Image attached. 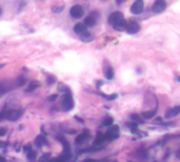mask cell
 I'll return each instance as SVG.
<instances>
[{
    "mask_svg": "<svg viewBox=\"0 0 180 162\" xmlns=\"http://www.w3.org/2000/svg\"><path fill=\"white\" fill-rule=\"evenodd\" d=\"M70 14L73 18H75V19H80V18H82L83 15H84V10H83V8L81 6V5L75 4L71 8Z\"/></svg>",
    "mask_w": 180,
    "mask_h": 162,
    "instance_id": "2",
    "label": "cell"
},
{
    "mask_svg": "<svg viewBox=\"0 0 180 162\" xmlns=\"http://www.w3.org/2000/svg\"><path fill=\"white\" fill-rule=\"evenodd\" d=\"M6 133H8V130H6L5 127H0V137L5 136V135H6Z\"/></svg>",
    "mask_w": 180,
    "mask_h": 162,
    "instance_id": "25",
    "label": "cell"
},
{
    "mask_svg": "<svg viewBox=\"0 0 180 162\" xmlns=\"http://www.w3.org/2000/svg\"><path fill=\"white\" fill-rule=\"evenodd\" d=\"M39 86H40L39 81H32V82L29 84V86L25 88V92H26V93H32V92H34L35 90H37Z\"/></svg>",
    "mask_w": 180,
    "mask_h": 162,
    "instance_id": "15",
    "label": "cell"
},
{
    "mask_svg": "<svg viewBox=\"0 0 180 162\" xmlns=\"http://www.w3.org/2000/svg\"><path fill=\"white\" fill-rule=\"evenodd\" d=\"M139 29H140V26L137 23V21H135V20H131L130 22L128 23L126 31H128L129 34H136V33L139 31Z\"/></svg>",
    "mask_w": 180,
    "mask_h": 162,
    "instance_id": "9",
    "label": "cell"
},
{
    "mask_svg": "<svg viewBox=\"0 0 180 162\" xmlns=\"http://www.w3.org/2000/svg\"><path fill=\"white\" fill-rule=\"evenodd\" d=\"M31 150H32V146H31L30 144L26 145V146H24V151H25V152H26V153H28L29 151H31Z\"/></svg>",
    "mask_w": 180,
    "mask_h": 162,
    "instance_id": "29",
    "label": "cell"
},
{
    "mask_svg": "<svg viewBox=\"0 0 180 162\" xmlns=\"http://www.w3.org/2000/svg\"><path fill=\"white\" fill-rule=\"evenodd\" d=\"M26 156H28V158L30 160H34L36 158V152L35 151H33V150H31V151H29L28 153H26Z\"/></svg>",
    "mask_w": 180,
    "mask_h": 162,
    "instance_id": "22",
    "label": "cell"
},
{
    "mask_svg": "<svg viewBox=\"0 0 180 162\" xmlns=\"http://www.w3.org/2000/svg\"><path fill=\"white\" fill-rule=\"evenodd\" d=\"M118 137H119V127H118L117 125L111 126L110 128H109L108 133L104 135L105 140H110V141L117 139Z\"/></svg>",
    "mask_w": 180,
    "mask_h": 162,
    "instance_id": "4",
    "label": "cell"
},
{
    "mask_svg": "<svg viewBox=\"0 0 180 162\" xmlns=\"http://www.w3.org/2000/svg\"><path fill=\"white\" fill-rule=\"evenodd\" d=\"M3 119H5V111L0 112V121H2Z\"/></svg>",
    "mask_w": 180,
    "mask_h": 162,
    "instance_id": "27",
    "label": "cell"
},
{
    "mask_svg": "<svg viewBox=\"0 0 180 162\" xmlns=\"http://www.w3.org/2000/svg\"><path fill=\"white\" fill-rule=\"evenodd\" d=\"M74 107V100L71 95V93H68V90L65 91V94L62 99V108L65 112H69Z\"/></svg>",
    "mask_w": 180,
    "mask_h": 162,
    "instance_id": "1",
    "label": "cell"
},
{
    "mask_svg": "<svg viewBox=\"0 0 180 162\" xmlns=\"http://www.w3.org/2000/svg\"><path fill=\"white\" fill-rule=\"evenodd\" d=\"M143 8H144V2H143L142 0H138V1H135L132 4V6H131V12L134 15H139V14L142 13Z\"/></svg>",
    "mask_w": 180,
    "mask_h": 162,
    "instance_id": "5",
    "label": "cell"
},
{
    "mask_svg": "<svg viewBox=\"0 0 180 162\" xmlns=\"http://www.w3.org/2000/svg\"><path fill=\"white\" fill-rule=\"evenodd\" d=\"M166 8V3L164 1H161V0H158V1H155L152 5V11L155 14H159V13H162L163 11L165 10Z\"/></svg>",
    "mask_w": 180,
    "mask_h": 162,
    "instance_id": "6",
    "label": "cell"
},
{
    "mask_svg": "<svg viewBox=\"0 0 180 162\" xmlns=\"http://www.w3.org/2000/svg\"><path fill=\"white\" fill-rule=\"evenodd\" d=\"M57 140H59L60 142L62 143L63 146H64V151H68L70 150V143L66 141V139H65L63 136H61V135H59V136H57Z\"/></svg>",
    "mask_w": 180,
    "mask_h": 162,
    "instance_id": "19",
    "label": "cell"
},
{
    "mask_svg": "<svg viewBox=\"0 0 180 162\" xmlns=\"http://www.w3.org/2000/svg\"><path fill=\"white\" fill-rule=\"evenodd\" d=\"M89 137H90V134H89L88 131L82 133V134H80L79 136L76 137V140H75L76 144H81V143H83L84 141H86L89 139Z\"/></svg>",
    "mask_w": 180,
    "mask_h": 162,
    "instance_id": "13",
    "label": "cell"
},
{
    "mask_svg": "<svg viewBox=\"0 0 180 162\" xmlns=\"http://www.w3.org/2000/svg\"><path fill=\"white\" fill-rule=\"evenodd\" d=\"M123 19V15H122V13H120V12H114L112 13L110 15V17H109V22L111 23V24H115L117 21H119V20Z\"/></svg>",
    "mask_w": 180,
    "mask_h": 162,
    "instance_id": "10",
    "label": "cell"
},
{
    "mask_svg": "<svg viewBox=\"0 0 180 162\" xmlns=\"http://www.w3.org/2000/svg\"><path fill=\"white\" fill-rule=\"evenodd\" d=\"M176 80L180 82V76H177V77H176Z\"/></svg>",
    "mask_w": 180,
    "mask_h": 162,
    "instance_id": "33",
    "label": "cell"
},
{
    "mask_svg": "<svg viewBox=\"0 0 180 162\" xmlns=\"http://www.w3.org/2000/svg\"><path fill=\"white\" fill-rule=\"evenodd\" d=\"M54 81H55V78H54V77H49V79H48L49 83H53Z\"/></svg>",
    "mask_w": 180,
    "mask_h": 162,
    "instance_id": "30",
    "label": "cell"
},
{
    "mask_svg": "<svg viewBox=\"0 0 180 162\" xmlns=\"http://www.w3.org/2000/svg\"><path fill=\"white\" fill-rule=\"evenodd\" d=\"M156 113H157V108H154V110L149 111V112H143L142 114H141V116H142L144 119H151V118H153L155 116Z\"/></svg>",
    "mask_w": 180,
    "mask_h": 162,
    "instance_id": "18",
    "label": "cell"
},
{
    "mask_svg": "<svg viewBox=\"0 0 180 162\" xmlns=\"http://www.w3.org/2000/svg\"><path fill=\"white\" fill-rule=\"evenodd\" d=\"M63 9H64V6H63V5H61V6H53L52 10H53V12H54V13H61Z\"/></svg>",
    "mask_w": 180,
    "mask_h": 162,
    "instance_id": "23",
    "label": "cell"
},
{
    "mask_svg": "<svg viewBox=\"0 0 180 162\" xmlns=\"http://www.w3.org/2000/svg\"><path fill=\"white\" fill-rule=\"evenodd\" d=\"M3 66H4V64H1V65H0V69H1V67H3Z\"/></svg>",
    "mask_w": 180,
    "mask_h": 162,
    "instance_id": "35",
    "label": "cell"
},
{
    "mask_svg": "<svg viewBox=\"0 0 180 162\" xmlns=\"http://www.w3.org/2000/svg\"><path fill=\"white\" fill-rule=\"evenodd\" d=\"M71 157V154L70 153H64L62 154L60 157H56V158H53V159L48 160L46 162H66Z\"/></svg>",
    "mask_w": 180,
    "mask_h": 162,
    "instance_id": "12",
    "label": "cell"
},
{
    "mask_svg": "<svg viewBox=\"0 0 180 162\" xmlns=\"http://www.w3.org/2000/svg\"><path fill=\"white\" fill-rule=\"evenodd\" d=\"M9 145V143L8 142H2V141H0V147H6Z\"/></svg>",
    "mask_w": 180,
    "mask_h": 162,
    "instance_id": "28",
    "label": "cell"
},
{
    "mask_svg": "<svg viewBox=\"0 0 180 162\" xmlns=\"http://www.w3.org/2000/svg\"><path fill=\"white\" fill-rule=\"evenodd\" d=\"M180 114V105H177V106H174L172 108H169L166 112H165L164 117L166 119H171L173 117H176Z\"/></svg>",
    "mask_w": 180,
    "mask_h": 162,
    "instance_id": "8",
    "label": "cell"
},
{
    "mask_svg": "<svg viewBox=\"0 0 180 162\" xmlns=\"http://www.w3.org/2000/svg\"><path fill=\"white\" fill-rule=\"evenodd\" d=\"M113 28L115 29L116 31L122 32V31H125V30H126V28H128V22H126V21H125V19L123 18V19L117 21L115 24H113Z\"/></svg>",
    "mask_w": 180,
    "mask_h": 162,
    "instance_id": "11",
    "label": "cell"
},
{
    "mask_svg": "<svg viewBox=\"0 0 180 162\" xmlns=\"http://www.w3.org/2000/svg\"><path fill=\"white\" fill-rule=\"evenodd\" d=\"M1 15H2V9L0 8V16H1Z\"/></svg>",
    "mask_w": 180,
    "mask_h": 162,
    "instance_id": "34",
    "label": "cell"
},
{
    "mask_svg": "<svg viewBox=\"0 0 180 162\" xmlns=\"http://www.w3.org/2000/svg\"><path fill=\"white\" fill-rule=\"evenodd\" d=\"M97 19H98V13L94 12L92 14L88 16V17L84 19V24L85 26H94L97 22Z\"/></svg>",
    "mask_w": 180,
    "mask_h": 162,
    "instance_id": "7",
    "label": "cell"
},
{
    "mask_svg": "<svg viewBox=\"0 0 180 162\" xmlns=\"http://www.w3.org/2000/svg\"><path fill=\"white\" fill-rule=\"evenodd\" d=\"M176 156H177L178 159H180V148L177 151V153H176Z\"/></svg>",
    "mask_w": 180,
    "mask_h": 162,
    "instance_id": "32",
    "label": "cell"
},
{
    "mask_svg": "<svg viewBox=\"0 0 180 162\" xmlns=\"http://www.w3.org/2000/svg\"><path fill=\"white\" fill-rule=\"evenodd\" d=\"M74 32H75L76 34L81 35V34H83V33L86 32V26H85L84 23L78 22L77 24H75V26H74Z\"/></svg>",
    "mask_w": 180,
    "mask_h": 162,
    "instance_id": "14",
    "label": "cell"
},
{
    "mask_svg": "<svg viewBox=\"0 0 180 162\" xmlns=\"http://www.w3.org/2000/svg\"><path fill=\"white\" fill-rule=\"evenodd\" d=\"M57 99V95H53V96H50V97L48 98L49 101H51V102H53V101H55V100Z\"/></svg>",
    "mask_w": 180,
    "mask_h": 162,
    "instance_id": "26",
    "label": "cell"
},
{
    "mask_svg": "<svg viewBox=\"0 0 180 162\" xmlns=\"http://www.w3.org/2000/svg\"><path fill=\"white\" fill-rule=\"evenodd\" d=\"M45 143H46V139H45L44 136H38V137L36 138L35 144L37 145L38 147H41L43 144H45Z\"/></svg>",
    "mask_w": 180,
    "mask_h": 162,
    "instance_id": "20",
    "label": "cell"
},
{
    "mask_svg": "<svg viewBox=\"0 0 180 162\" xmlns=\"http://www.w3.org/2000/svg\"><path fill=\"white\" fill-rule=\"evenodd\" d=\"M104 76L106 79L112 80L114 78V70L111 66H108L104 69Z\"/></svg>",
    "mask_w": 180,
    "mask_h": 162,
    "instance_id": "17",
    "label": "cell"
},
{
    "mask_svg": "<svg viewBox=\"0 0 180 162\" xmlns=\"http://www.w3.org/2000/svg\"><path fill=\"white\" fill-rule=\"evenodd\" d=\"M93 39H94L93 35L91 34V33H89L88 31L80 35V40H81V41H83V42H91Z\"/></svg>",
    "mask_w": 180,
    "mask_h": 162,
    "instance_id": "16",
    "label": "cell"
},
{
    "mask_svg": "<svg viewBox=\"0 0 180 162\" xmlns=\"http://www.w3.org/2000/svg\"><path fill=\"white\" fill-rule=\"evenodd\" d=\"M103 124L105 125V126H110V125H112L113 124V119L111 117H109V118H106V119L103 121Z\"/></svg>",
    "mask_w": 180,
    "mask_h": 162,
    "instance_id": "24",
    "label": "cell"
},
{
    "mask_svg": "<svg viewBox=\"0 0 180 162\" xmlns=\"http://www.w3.org/2000/svg\"><path fill=\"white\" fill-rule=\"evenodd\" d=\"M105 140V138H104V135H102V134H98L97 135V137H96V140H95V145H100L101 143L103 142Z\"/></svg>",
    "mask_w": 180,
    "mask_h": 162,
    "instance_id": "21",
    "label": "cell"
},
{
    "mask_svg": "<svg viewBox=\"0 0 180 162\" xmlns=\"http://www.w3.org/2000/svg\"><path fill=\"white\" fill-rule=\"evenodd\" d=\"M0 162H6V160H5L4 157H2V156H0Z\"/></svg>",
    "mask_w": 180,
    "mask_h": 162,
    "instance_id": "31",
    "label": "cell"
},
{
    "mask_svg": "<svg viewBox=\"0 0 180 162\" xmlns=\"http://www.w3.org/2000/svg\"><path fill=\"white\" fill-rule=\"evenodd\" d=\"M23 114L22 110H10L5 111V119L10 120V121H15V120L19 119L21 117V115Z\"/></svg>",
    "mask_w": 180,
    "mask_h": 162,
    "instance_id": "3",
    "label": "cell"
}]
</instances>
